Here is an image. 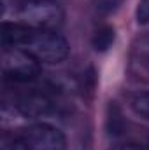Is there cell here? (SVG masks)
Segmentation results:
<instances>
[{
    "label": "cell",
    "mask_w": 149,
    "mask_h": 150,
    "mask_svg": "<svg viewBox=\"0 0 149 150\" xmlns=\"http://www.w3.org/2000/svg\"><path fill=\"white\" fill-rule=\"evenodd\" d=\"M19 23L34 30H58L63 25V9L54 0H21L18 7Z\"/></svg>",
    "instance_id": "6da1fadb"
},
{
    "label": "cell",
    "mask_w": 149,
    "mask_h": 150,
    "mask_svg": "<svg viewBox=\"0 0 149 150\" xmlns=\"http://www.w3.org/2000/svg\"><path fill=\"white\" fill-rule=\"evenodd\" d=\"M23 49L34 54L40 63L47 65H58L65 61L70 52L67 38L54 30H32Z\"/></svg>",
    "instance_id": "7a4b0ae2"
},
{
    "label": "cell",
    "mask_w": 149,
    "mask_h": 150,
    "mask_svg": "<svg viewBox=\"0 0 149 150\" xmlns=\"http://www.w3.org/2000/svg\"><path fill=\"white\" fill-rule=\"evenodd\" d=\"M2 74L12 84H27L40 75V61L23 47H4Z\"/></svg>",
    "instance_id": "3957f363"
},
{
    "label": "cell",
    "mask_w": 149,
    "mask_h": 150,
    "mask_svg": "<svg viewBox=\"0 0 149 150\" xmlns=\"http://www.w3.org/2000/svg\"><path fill=\"white\" fill-rule=\"evenodd\" d=\"M28 150H67L65 134L49 122H35L21 134Z\"/></svg>",
    "instance_id": "277c9868"
},
{
    "label": "cell",
    "mask_w": 149,
    "mask_h": 150,
    "mask_svg": "<svg viewBox=\"0 0 149 150\" xmlns=\"http://www.w3.org/2000/svg\"><path fill=\"white\" fill-rule=\"evenodd\" d=\"M14 105H16L19 113H23L25 117H32V119L56 112V107H58L54 96L49 91L39 89V87L21 91L16 96Z\"/></svg>",
    "instance_id": "5b68a950"
},
{
    "label": "cell",
    "mask_w": 149,
    "mask_h": 150,
    "mask_svg": "<svg viewBox=\"0 0 149 150\" xmlns=\"http://www.w3.org/2000/svg\"><path fill=\"white\" fill-rule=\"evenodd\" d=\"M34 28L19 21H4L2 23V45L4 47H25Z\"/></svg>",
    "instance_id": "8992f818"
},
{
    "label": "cell",
    "mask_w": 149,
    "mask_h": 150,
    "mask_svg": "<svg viewBox=\"0 0 149 150\" xmlns=\"http://www.w3.org/2000/svg\"><path fill=\"white\" fill-rule=\"evenodd\" d=\"M114 38H116V33H114V28L109 26V25H104L100 26L95 33H93V38H91V45L95 47V51H107L109 47H112L114 44Z\"/></svg>",
    "instance_id": "52a82bcc"
},
{
    "label": "cell",
    "mask_w": 149,
    "mask_h": 150,
    "mask_svg": "<svg viewBox=\"0 0 149 150\" xmlns=\"http://www.w3.org/2000/svg\"><path fill=\"white\" fill-rule=\"evenodd\" d=\"M130 108L140 119L149 120V91H139L130 98Z\"/></svg>",
    "instance_id": "ba28073f"
},
{
    "label": "cell",
    "mask_w": 149,
    "mask_h": 150,
    "mask_svg": "<svg viewBox=\"0 0 149 150\" xmlns=\"http://www.w3.org/2000/svg\"><path fill=\"white\" fill-rule=\"evenodd\" d=\"M0 150H28L27 145L23 143L21 138H14V136H4L2 138V147Z\"/></svg>",
    "instance_id": "9c48e42d"
},
{
    "label": "cell",
    "mask_w": 149,
    "mask_h": 150,
    "mask_svg": "<svg viewBox=\"0 0 149 150\" xmlns=\"http://www.w3.org/2000/svg\"><path fill=\"white\" fill-rule=\"evenodd\" d=\"M137 25H148L149 23V0H140L135 11Z\"/></svg>",
    "instance_id": "30bf717a"
},
{
    "label": "cell",
    "mask_w": 149,
    "mask_h": 150,
    "mask_svg": "<svg viewBox=\"0 0 149 150\" xmlns=\"http://www.w3.org/2000/svg\"><path fill=\"white\" fill-rule=\"evenodd\" d=\"M119 4H121V0H98L97 9L102 11V12H111V11H114Z\"/></svg>",
    "instance_id": "8fae6325"
},
{
    "label": "cell",
    "mask_w": 149,
    "mask_h": 150,
    "mask_svg": "<svg viewBox=\"0 0 149 150\" xmlns=\"http://www.w3.org/2000/svg\"><path fill=\"white\" fill-rule=\"evenodd\" d=\"M111 150H148V149H142L140 145H135V143H123V145L112 147Z\"/></svg>",
    "instance_id": "7c38bea8"
},
{
    "label": "cell",
    "mask_w": 149,
    "mask_h": 150,
    "mask_svg": "<svg viewBox=\"0 0 149 150\" xmlns=\"http://www.w3.org/2000/svg\"><path fill=\"white\" fill-rule=\"evenodd\" d=\"M148 150H149V143H148Z\"/></svg>",
    "instance_id": "4fadbf2b"
}]
</instances>
